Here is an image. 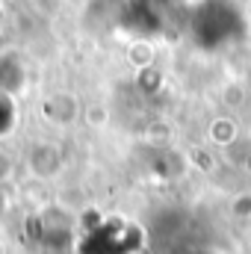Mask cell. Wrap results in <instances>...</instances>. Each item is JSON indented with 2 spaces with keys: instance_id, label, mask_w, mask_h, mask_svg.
<instances>
[{
  "instance_id": "obj_1",
  "label": "cell",
  "mask_w": 251,
  "mask_h": 254,
  "mask_svg": "<svg viewBox=\"0 0 251 254\" xmlns=\"http://www.w3.org/2000/svg\"><path fill=\"white\" fill-rule=\"evenodd\" d=\"M240 24H243V18L231 0H204L189 15V33L207 51H216V48L234 42Z\"/></svg>"
},
{
  "instance_id": "obj_2",
  "label": "cell",
  "mask_w": 251,
  "mask_h": 254,
  "mask_svg": "<svg viewBox=\"0 0 251 254\" xmlns=\"http://www.w3.org/2000/svg\"><path fill=\"white\" fill-rule=\"evenodd\" d=\"M21 86H24V71H21L18 57L3 54V57H0V95L12 98Z\"/></svg>"
},
{
  "instance_id": "obj_3",
  "label": "cell",
  "mask_w": 251,
  "mask_h": 254,
  "mask_svg": "<svg viewBox=\"0 0 251 254\" xmlns=\"http://www.w3.org/2000/svg\"><path fill=\"white\" fill-rule=\"evenodd\" d=\"M60 151L57 148H51V145H39V148H33V154H30V166H33V172H39V175H54L57 169H60Z\"/></svg>"
},
{
  "instance_id": "obj_4",
  "label": "cell",
  "mask_w": 251,
  "mask_h": 254,
  "mask_svg": "<svg viewBox=\"0 0 251 254\" xmlns=\"http://www.w3.org/2000/svg\"><path fill=\"white\" fill-rule=\"evenodd\" d=\"M12 125H15V107H12V98L0 95V133L12 130Z\"/></svg>"
},
{
  "instance_id": "obj_5",
  "label": "cell",
  "mask_w": 251,
  "mask_h": 254,
  "mask_svg": "<svg viewBox=\"0 0 251 254\" xmlns=\"http://www.w3.org/2000/svg\"><path fill=\"white\" fill-rule=\"evenodd\" d=\"M195 254H210V252H195Z\"/></svg>"
}]
</instances>
